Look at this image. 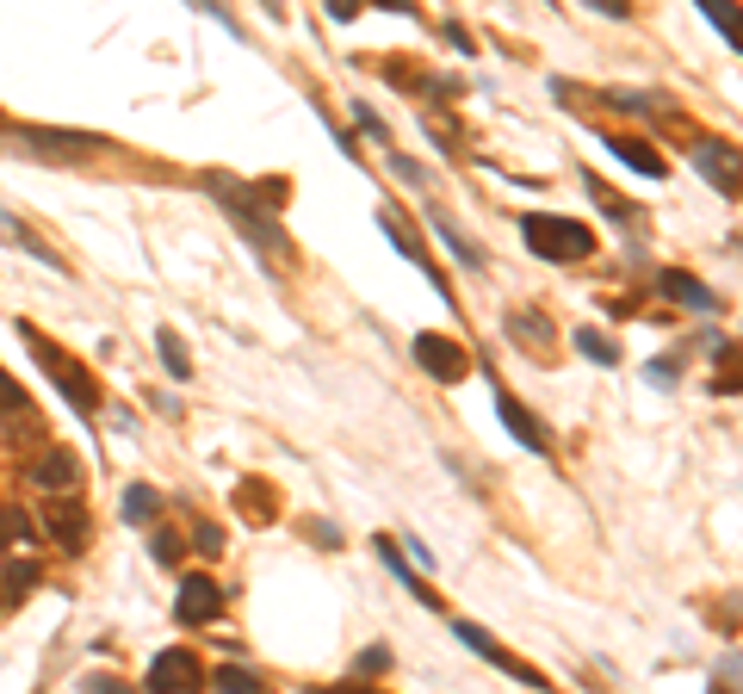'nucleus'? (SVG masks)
Segmentation results:
<instances>
[{
    "instance_id": "nucleus-13",
    "label": "nucleus",
    "mask_w": 743,
    "mask_h": 694,
    "mask_svg": "<svg viewBox=\"0 0 743 694\" xmlns=\"http://www.w3.org/2000/svg\"><path fill=\"white\" fill-rule=\"evenodd\" d=\"M20 143H32V149H50V155H81V149H94L99 136H94V131H25Z\"/></svg>"
},
{
    "instance_id": "nucleus-31",
    "label": "nucleus",
    "mask_w": 743,
    "mask_h": 694,
    "mask_svg": "<svg viewBox=\"0 0 743 694\" xmlns=\"http://www.w3.org/2000/svg\"><path fill=\"white\" fill-rule=\"evenodd\" d=\"M353 118H360V131L372 136V143H384V136H391V131H384V118H372V106H353Z\"/></svg>"
},
{
    "instance_id": "nucleus-14",
    "label": "nucleus",
    "mask_w": 743,
    "mask_h": 694,
    "mask_svg": "<svg viewBox=\"0 0 743 694\" xmlns=\"http://www.w3.org/2000/svg\"><path fill=\"white\" fill-rule=\"evenodd\" d=\"M50 534H57L69 552H81V546H87V515L69 508V502H57V508H50Z\"/></svg>"
},
{
    "instance_id": "nucleus-18",
    "label": "nucleus",
    "mask_w": 743,
    "mask_h": 694,
    "mask_svg": "<svg viewBox=\"0 0 743 694\" xmlns=\"http://www.w3.org/2000/svg\"><path fill=\"white\" fill-rule=\"evenodd\" d=\"M155 508H161V496H155L149 483H131V490H124V520H131V527L155 520Z\"/></svg>"
},
{
    "instance_id": "nucleus-9",
    "label": "nucleus",
    "mask_w": 743,
    "mask_h": 694,
    "mask_svg": "<svg viewBox=\"0 0 743 694\" xmlns=\"http://www.w3.org/2000/svg\"><path fill=\"white\" fill-rule=\"evenodd\" d=\"M379 224H384V236L397 242V254H403V261H416V267H428V249H421V236L409 230V224H403V217L391 212V205H384V212H379ZM428 279H434V291H440V298H453V291H446V279H440L434 267H428Z\"/></svg>"
},
{
    "instance_id": "nucleus-3",
    "label": "nucleus",
    "mask_w": 743,
    "mask_h": 694,
    "mask_svg": "<svg viewBox=\"0 0 743 694\" xmlns=\"http://www.w3.org/2000/svg\"><path fill=\"white\" fill-rule=\"evenodd\" d=\"M416 367L428 372V379H440V385H458V379L471 372V354H465L453 335H434V328H421V335H416Z\"/></svg>"
},
{
    "instance_id": "nucleus-11",
    "label": "nucleus",
    "mask_w": 743,
    "mask_h": 694,
    "mask_svg": "<svg viewBox=\"0 0 743 694\" xmlns=\"http://www.w3.org/2000/svg\"><path fill=\"white\" fill-rule=\"evenodd\" d=\"M601 143H608L613 161H626V168H632V174H645V180H657V174H663V155L645 149L638 136H601Z\"/></svg>"
},
{
    "instance_id": "nucleus-24",
    "label": "nucleus",
    "mask_w": 743,
    "mask_h": 694,
    "mask_svg": "<svg viewBox=\"0 0 743 694\" xmlns=\"http://www.w3.org/2000/svg\"><path fill=\"white\" fill-rule=\"evenodd\" d=\"M434 224H440V236H446V249H453V254H458V261H465V267H483V254H477V249H471V242H465V236H458V230H453V224H446V217H434Z\"/></svg>"
},
{
    "instance_id": "nucleus-4",
    "label": "nucleus",
    "mask_w": 743,
    "mask_h": 694,
    "mask_svg": "<svg viewBox=\"0 0 743 694\" xmlns=\"http://www.w3.org/2000/svg\"><path fill=\"white\" fill-rule=\"evenodd\" d=\"M458 645H465V651H477V657H490L495 670H508L515 682H527V689H552V682H546V670H534V663H520L515 651H502V645H495V638L483 633V626H471V620H458Z\"/></svg>"
},
{
    "instance_id": "nucleus-33",
    "label": "nucleus",
    "mask_w": 743,
    "mask_h": 694,
    "mask_svg": "<svg viewBox=\"0 0 743 694\" xmlns=\"http://www.w3.org/2000/svg\"><path fill=\"white\" fill-rule=\"evenodd\" d=\"M0 409H25V391L13 385V379H7V372H0Z\"/></svg>"
},
{
    "instance_id": "nucleus-7",
    "label": "nucleus",
    "mask_w": 743,
    "mask_h": 694,
    "mask_svg": "<svg viewBox=\"0 0 743 694\" xmlns=\"http://www.w3.org/2000/svg\"><path fill=\"white\" fill-rule=\"evenodd\" d=\"M495 416H502V428H508V434H515V441L527 446V453H546V446H552V434L539 428V416H534V409H520L515 397H508V391L495 397Z\"/></svg>"
},
{
    "instance_id": "nucleus-30",
    "label": "nucleus",
    "mask_w": 743,
    "mask_h": 694,
    "mask_svg": "<svg viewBox=\"0 0 743 694\" xmlns=\"http://www.w3.org/2000/svg\"><path fill=\"white\" fill-rule=\"evenodd\" d=\"M32 583H38V564H13V571H7V589H13V596H25Z\"/></svg>"
},
{
    "instance_id": "nucleus-34",
    "label": "nucleus",
    "mask_w": 743,
    "mask_h": 694,
    "mask_svg": "<svg viewBox=\"0 0 743 694\" xmlns=\"http://www.w3.org/2000/svg\"><path fill=\"white\" fill-rule=\"evenodd\" d=\"M595 13H608V20H626V0H589Z\"/></svg>"
},
{
    "instance_id": "nucleus-29",
    "label": "nucleus",
    "mask_w": 743,
    "mask_h": 694,
    "mask_svg": "<svg viewBox=\"0 0 743 694\" xmlns=\"http://www.w3.org/2000/svg\"><path fill=\"white\" fill-rule=\"evenodd\" d=\"M192 540H199V552H205V559H217V552H224V527H211V520H205Z\"/></svg>"
},
{
    "instance_id": "nucleus-1",
    "label": "nucleus",
    "mask_w": 743,
    "mask_h": 694,
    "mask_svg": "<svg viewBox=\"0 0 743 694\" xmlns=\"http://www.w3.org/2000/svg\"><path fill=\"white\" fill-rule=\"evenodd\" d=\"M520 242L539 261H589L595 254V230L576 217H552V212H527L520 217Z\"/></svg>"
},
{
    "instance_id": "nucleus-27",
    "label": "nucleus",
    "mask_w": 743,
    "mask_h": 694,
    "mask_svg": "<svg viewBox=\"0 0 743 694\" xmlns=\"http://www.w3.org/2000/svg\"><path fill=\"white\" fill-rule=\"evenodd\" d=\"M217 689H229V694H254V689H261V675H254V670H217Z\"/></svg>"
},
{
    "instance_id": "nucleus-15",
    "label": "nucleus",
    "mask_w": 743,
    "mask_h": 694,
    "mask_svg": "<svg viewBox=\"0 0 743 694\" xmlns=\"http://www.w3.org/2000/svg\"><path fill=\"white\" fill-rule=\"evenodd\" d=\"M0 236H7V242H13V249H25V254H38L44 267H62V254H50V249H44L38 236H32V230H25V224H20V217H0Z\"/></svg>"
},
{
    "instance_id": "nucleus-19",
    "label": "nucleus",
    "mask_w": 743,
    "mask_h": 694,
    "mask_svg": "<svg viewBox=\"0 0 743 694\" xmlns=\"http://www.w3.org/2000/svg\"><path fill=\"white\" fill-rule=\"evenodd\" d=\"M694 7L719 25V44H738V7H731V0H694Z\"/></svg>"
},
{
    "instance_id": "nucleus-26",
    "label": "nucleus",
    "mask_w": 743,
    "mask_h": 694,
    "mask_svg": "<svg viewBox=\"0 0 743 694\" xmlns=\"http://www.w3.org/2000/svg\"><path fill=\"white\" fill-rule=\"evenodd\" d=\"M613 106H626V112H645V118H657V112H669V99H650V94H608Z\"/></svg>"
},
{
    "instance_id": "nucleus-25",
    "label": "nucleus",
    "mask_w": 743,
    "mask_h": 694,
    "mask_svg": "<svg viewBox=\"0 0 743 694\" xmlns=\"http://www.w3.org/2000/svg\"><path fill=\"white\" fill-rule=\"evenodd\" d=\"M187 7H192V13H205V20H217V25L229 32V38H242V25L229 20V7H224V0H187Z\"/></svg>"
},
{
    "instance_id": "nucleus-21",
    "label": "nucleus",
    "mask_w": 743,
    "mask_h": 694,
    "mask_svg": "<svg viewBox=\"0 0 743 694\" xmlns=\"http://www.w3.org/2000/svg\"><path fill=\"white\" fill-rule=\"evenodd\" d=\"M508 335H534V347H546L552 342V323H546V316H539V310H515V316H508Z\"/></svg>"
},
{
    "instance_id": "nucleus-20",
    "label": "nucleus",
    "mask_w": 743,
    "mask_h": 694,
    "mask_svg": "<svg viewBox=\"0 0 743 694\" xmlns=\"http://www.w3.org/2000/svg\"><path fill=\"white\" fill-rule=\"evenodd\" d=\"M155 347H161V367H168L173 379H187V372H192V360H187V342H180L173 328H161V335H155Z\"/></svg>"
},
{
    "instance_id": "nucleus-2",
    "label": "nucleus",
    "mask_w": 743,
    "mask_h": 694,
    "mask_svg": "<svg viewBox=\"0 0 743 694\" xmlns=\"http://www.w3.org/2000/svg\"><path fill=\"white\" fill-rule=\"evenodd\" d=\"M20 342L32 347V360H38V367L57 379V391L69 397V404H75V409H99V379L81 367V360H69V354H62L50 335H38V328H25V323H20Z\"/></svg>"
},
{
    "instance_id": "nucleus-12",
    "label": "nucleus",
    "mask_w": 743,
    "mask_h": 694,
    "mask_svg": "<svg viewBox=\"0 0 743 694\" xmlns=\"http://www.w3.org/2000/svg\"><path fill=\"white\" fill-rule=\"evenodd\" d=\"M663 298H675V304H687V310H700V316H706V310H719V298H712L694 273H682V267L663 273Z\"/></svg>"
},
{
    "instance_id": "nucleus-23",
    "label": "nucleus",
    "mask_w": 743,
    "mask_h": 694,
    "mask_svg": "<svg viewBox=\"0 0 743 694\" xmlns=\"http://www.w3.org/2000/svg\"><path fill=\"white\" fill-rule=\"evenodd\" d=\"M180 552H187V546H180V534H173V527L149 534V559H155V564H180Z\"/></svg>"
},
{
    "instance_id": "nucleus-32",
    "label": "nucleus",
    "mask_w": 743,
    "mask_h": 694,
    "mask_svg": "<svg viewBox=\"0 0 743 694\" xmlns=\"http://www.w3.org/2000/svg\"><path fill=\"white\" fill-rule=\"evenodd\" d=\"M675 372H682L675 360H650V367H645V379H650V385H675Z\"/></svg>"
},
{
    "instance_id": "nucleus-36",
    "label": "nucleus",
    "mask_w": 743,
    "mask_h": 694,
    "mask_svg": "<svg viewBox=\"0 0 743 694\" xmlns=\"http://www.w3.org/2000/svg\"><path fill=\"white\" fill-rule=\"evenodd\" d=\"M372 7H391V13H416V0H372Z\"/></svg>"
},
{
    "instance_id": "nucleus-17",
    "label": "nucleus",
    "mask_w": 743,
    "mask_h": 694,
    "mask_svg": "<svg viewBox=\"0 0 743 694\" xmlns=\"http://www.w3.org/2000/svg\"><path fill=\"white\" fill-rule=\"evenodd\" d=\"M372 546H379V559L391 564V571H397L403 583H409V596H421V601H428V608H434V589H421V577H416V571H409V559H403L397 546H391V540H372Z\"/></svg>"
},
{
    "instance_id": "nucleus-10",
    "label": "nucleus",
    "mask_w": 743,
    "mask_h": 694,
    "mask_svg": "<svg viewBox=\"0 0 743 694\" xmlns=\"http://www.w3.org/2000/svg\"><path fill=\"white\" fill-rule=\"evenodd\" d=\"M32 483H38V490H75V483H81L75 453H69V446H50V453L32 465Z\"/></svg>"
},
{
    "instance_id": "nucleus-35",
    "label": "nucleus",
    "mask_w": 743,
    "mask_h": 694,
    "mask_svg": "<svg viewBox=\"0 0 743 694\" xmlns=\"http://www.w3.org/2000/svg\"><path fill=\"white\" fill-rule=\"evenodd\" d=\"M328 13H335V20H353V13H360V0H328Z\"/></svg>"
},
{
    "instance_id": "nucleus-8",
    "label": "nucleus",
    "mask_w": 743,
    "mask_h": 694,
    "mask_svg": "<svg viewBox=\"0 0 743 694\" xmlns=\"http://www.w3.org/2000/svg\"><path fill=\"white\" fill-rule=\"evenodd\" d=\"M694 161H700V174L724 199H738V149L731 143H694Z\"/></svg>"
},
{
    "instance_id": "nucleus-6",
    "label": "nucleus",
    "mask_w": 743,
    "mask_h": 694,
    "mask_svg": "<svg viewBox=\"0 0 743 694\" xmlns=\"http://www.w3.org/2000/svg\"><path fill=\"white\" fill-rule=\"evenodd\" d=\"M149 689H205V663L192 651H161L149 663Z\"/></svg>"
},
{
    "instance_id": "nucleus-28",
    "label": "nucleus",
    "mask_w": 743,
    "mask_h": 694,
    "mask_svg": "<svg viewBox=\"0 0 743 694\" xmlns=\"http://www.w3.org/2000/svg\"><path fill=\"white\" fill-rule=\"evenodd\" d=\"M242 508H248L254 520H267V515H273V508H267V483H254V478H248V483H242Z\"/></svg>"
},
{
    "instance_id": "nucleus-5",
    "label": "nucleus",
    "mask_w": 743,
    "mask_h": 694,
    "mask_svg": "<svg viewBox=\"0 0 743 694\" xmlns=\"http://www.w3.org/2000/svg\"><path fill=\"white\" fill-rule=\"evenodd\" d=\"M173 614H180V626H211V620H224V589L211 577H187L173 596Z\"/></svg>"
},
{
    "instance_id": "nucleus-16",
    "label": "nucleus",
    "mask_w": 743,
    "mask_h": 694,
    "mask_svg": "<svg viewBox=\"0 0 743 694\" xmlns=\"http://www.w3.org/2000/svg\"><path fill=\"white\" fill-rule=\"evenodd\" d=\"M38 540V520L25 508H0V546H32Z\"/></svg>"
},
{
    "instance_id": "nucleus-22",
    "label": "nucleus",
    "mask_w": 743,
    "mask_h": 694,
    "mask_svg": "<svg viewBox=\"0 0 743 694\" xmlns=\"http://www.w3.org/2000/svg\"><path fill=\"white\" fill-rule=\"evenodd\" d=\"M576 354H589L595 367H613V360H620V347H613L608 335H595V328H576Z\"/></svg>"
}]
</instances>
